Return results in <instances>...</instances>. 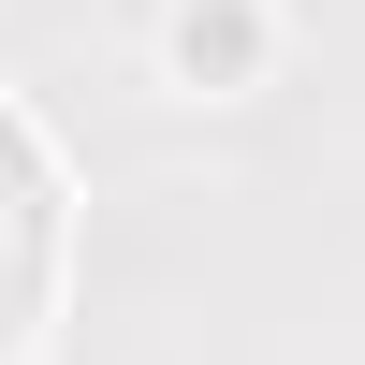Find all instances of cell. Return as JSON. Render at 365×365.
Listing matches in <instances>:
<instances>
[{
	"mask_svg": "<svg viewBox=\"0 0 365 365\" xmlns=\"http://www.w3.org/2000/svg\"><path fill=\"white\" fill-rule=\"evenodd\" d=\"M58 278H73V190H58V146L0 103V365L58 322Z\"/></svg>",
	"mask_w": 365,
	"mask_h": 365,
	"instance_id": "1",
	"label": "cell"
},
{
	"mask_svg": "<svg viewBox=\"0 0 365 365\" xmlns=\"http://www.w3.org/2000/svg\"><path fill=\"white\" fill-rule=\"evenodd\" d=\"M263 58H278V15H263V0H175L161 15V73L190 88V103H249Z\"/></svg>",
	"mask_w": 365,
	"mask_h": 365,
	"instance_id": "2",
	"label": "cell"
}]
</instances>
